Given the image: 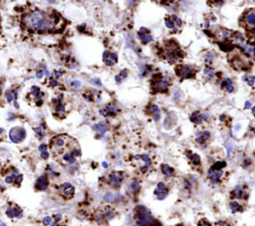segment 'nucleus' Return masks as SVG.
<instances>
[{"label":"nucleus","instance_id":"obj_56","mask_svg":"<svg viewBox=\"0 0 255 226\" xmlns=\"http://www.w3.org/2000/svg\"><path fill=\"white\" fill-rule=\"evenodd\" d=\"M204 25H205V28H206V27H208V26H209V22H208V21H206V22H205V24H204Z\"/></svg>","mask_w":255,"mask_h":226},{"label":"nucleus","instance_id":"obj_13","mask_svg":"<svg viewBox=\"0 0 255 226\" xmlns=\"http://www.w3.org/2000/svg\"><path fill=\"white\" fill-rule=\"evenodd\" d=\"M60 191H61V193H62L63 195H64V196H66V197H68V198H70V197L74 196V194H75V187L70 182H64L62 185H61Z\"/></svg>","mask_w":255,"mask_h":226},{"label":"nucleus","instance_id":"obj_36","mask_svg":"<svg viewBox=\"0 0 255 226\" xmlns=\"http://www.w3.org/2000/svg\"><path fill=\"white\" fill-rule=\"evenodd\" d=\"M148 112L149 114H151V115H154L156 113H160V109H158V107L156 105H151V106H149L148 108Z\"/></svg>","mask_w":255,"mask_h":226},{"label":"nucleus","instance_id":"obj_43","mask_svg":"<svg viewBox=\"0 0 255 226\" xmlns=\"http://www.w3.org/2000/svg\"><path fill=\"white\" fill-rule=\"evenodd\" d=\"M38 150H39V151H40V153H43V151H47V144H40V146H39V148H38Z\"/></svg>","mask_w":255,"mask_h":226},{"label":"nucleus","instance_id":"obj_7","mask_svg":"<svg viewBox=\"0 0 255 226\" xmlns=\"http://www.w3.org/2000/svg\"><path fill=\"white\" fill-rule=\"evenodd\" d=\"M67 139L65 136H57L53 139H51V150H53L55 153H60L62 151L63 148L66 146Z\"/></svg>","mask_w":255,"mask_h":226},{"label":"nucleus","instance_id":"obj_60","mask_svg":"<svg viewBox=\"0 0 255 226\" xmlns=\"http://www.w3.org/2000/svg\"><path fill=\"white\" fill-rule=\"evenodd\" d=\"M2 189V185H1V183H0V190Z\"/></svg>","mask_w":255,"mask_h":226},{"label":"nucleus","instance_id":"obj_52","mask_svg":"<svg viewBox=\"0 0 255 226\" xmlns=\"http://www.w3.org/2000/svg\"><path fill=\"white\" fill-rule=\"evenodd\" d=\"M93 82H95V83H97V85L98 86H101V81L99 80V79H94V80H92Z\"/></svg>","mask_w":255,"mask_h":226},{"label":"nucleus","instance_id":"obj_22","mask_svg":"<svg viewBox=\"0 0 255 226\" xmlns=\"http://www.w3.org/2000/svg\"><path fill=\"white\" fill-rule=\"evenodd\" d=\"M104 215L108 220H111L116 216V211L114 208H112L111 206H106L104 210Z\"/></svg>","mask_w":255,"mask_h":226},{"label":"nucleus","instance_id":"obj_44","mask_svg":"<svg viewBox=\"0 0 255 226\" xmlns=\"http://www.w3.org/2000/svg\"><path fill=\"white\" fill-rule=\"evenodd\" d=\"M212 60H213V55H212L211 53H208L206 58H205V62H206V63H211Z\"/></svg>","mask_w":255,"mask_h":226},{"label":"nucleus","instance_id":"obj_19","mask_svg":"<svg viewBox=\"0 0 255 226\" xmlns=\"http://www.w3.org/2000/svg\"><path fill=\"white\" fill-rule=\"evenodd\" d=\"M92 129L94 130L95 132H99V134H104L105 132L108 130V125H107V123H96V125H94L92 127Z\"/></svg>","mask_w":255,"mask_h":226},{"label":"nucleus","instance_id":"obj_10","mask_svg":"<svg viewBox=\"0 0 255 226\" xmlns=\"http://www.w3.org/2000/svg\"><path fill=\"white\" fill-rule=\"evenodd\" d=\"M49 180L46 175H41L35 181V189L39 190V191H45L48 188Z\"/></svg>","mask_w":255,"mask_h":226},{"label":"nucleus","instance_id":"obj_2","mask_svg":"<svg viewBox=\"0 0 255 226\" xmlns=\"http://www.w3.org/2000/svg\"><path fill=\"white\" fill-rule=\"evenodd\" d=\"M135 222L138 226H161L145 206H138L135 209Z\"/></svg>","mask_w":255,"mask_h":226},{"label":"nucleus","instance_id":"obj_32","mask_svg":"<svg viewBox=\"0 0 255 226\" xmlns=\"http://www.w3.org/2000/svg\"><path fill=\"white\" fill-rule=\"evenodd\" d=\"M225 166H226L225 162H217L211 166V169H213V171H222V168Z\"/></svg>","mask_w":255,"mask_h":226},{"label":"nucleus","instance_id":"obj_5","mask_svg":"<svg viewBox=\"0 0 255 226\" xmlns=\"http://www.w3.org/2000/svg\"><path fill=\"white\" fill-rule=\"evenodd\" d=\"M125 180V173L123 171H113L108 175V182L114 188H119Z\"/></svg>","mask_w":255,"mask_h":226},{"label":"nucleus","instance_id":"obj_55","mask_svg":"<svg viewBox=\"0 0 255 226\" xmlns=\"http://www.w3.org/2000/svg\"><path fill=\"white\" fill-rule=\"evenodd\" d=\"M179 92H176V94L174 95V99H175V100H179Z\"/></svg>","mask_w":255,"mask_h":226},{"label":"nucleus","instance_id":"obj_37","mask_svg":"<svg viewBox=\"0 0 255 226\" xmlns=\"http://www.w3.org/2000/svg\"><path fill=\"white\" fill-rule=\"evenodd\" d=\"M69 82H70V86H72V87H73V89H75V90H79L82 87L81 82L79 80L69 81Z\"/></svg>","mask_w":255,"mask_h":226},{"label":"nucleus","instance_id":"obj_18","mask_svg":"<svg viewBox=\"0 0 255 226\" xmlns=\"http://www.w3.org/2000/svg\"><path fill=\"white\" fill-rule=\"evenodd\" d=\"M210 137V132H199L196 137V141H197L199 144H203L204 143H206L207 139Z\"/></svg>","mask_w":255,"mask_h":226},{"label":"nucleus","instance_id":"obj_12","mask_svg":"<svg viewBox=\"0 0 255 226\" xmlns=\"http://www.w3.org/2000/svg\"><path fill=\"white\" fill-rule=\"evenodd\" d=\"M117 113H118V108L112 104L107 105L105 108H103L99 111L100 115L103 116H106V118L107 116H115L117 115Z\"/></svg>","mask_w":255,"mask_h":226},{"label":"nucleus","instance_id":"obj_35","mask_svg":"<svg viewBox=\"0 0 255 226\" xmlns=\"http://www.w3.org/2000/svg\"><path fill=\"white\" fill-rule=\"evenodd\" d=\"M139 188H140V181L138 180V179H134L130 184V189L132 190V191H137Z\"/></svg>","mask_w":255,"mask_h":226},{"label":"nucleus","instance_id":"obj_25","mask_svg":"<svg viewBox=\"0 0 255 226\" xmlns=\"http://www.w3.org/2000/svg\"><path fill=\"white\" fill-rule=\"evenodd\" d=\"M127 76H128V70H126V69L122 70L120 73L115 77V81H116L117 84H121L126 78H127Z\"/></svg>","mask_w":255,"mask_h":226},{"label":"nucleus","instance_id":"obj_38","mask_svg":"<svg viewBox=\"0 0 255 226\" xmlns=\"http://www.w3.org/2000/svg\"><path fill=\"white\" fill-rule=\"evenodd\" d=\"M165 25H167V27L170 28V29H174L175 27V24L172 18H167V19H165Z\"/></svg>","mask_w":255,"mask_h":226},{"label":"nucleus","instance_id":"obj_50","mask_svg":"<svg viewBox=\"0 0 255 226\" xmlns=\"http://www.w3.org/2000/svg\"><path fill=\"white\" fill-rule=\"evenodd\" d=\"M153 119H154V121H156V122H158L161 119L160 113H156V114H154V115H153Z\"/></svg>","mask_w":255,"mask_h":226},{"label":"nucleus","instance_id":"obj_62","mask_svg":"<svg viewBox=\"0 0 255 226\" xmlns=\"http://www.w3.org/2000/svg\"><path fill=\"white\" fill-rule=\"evenodd\" d=\"M223 226H229V225H228V224H224Z\"/></svg>","mask_w":255,"mask_h":226},{"label":"nucleus","instance_id":"obj_33","mask_svg":"<svg viewBox=\"0 0 255 226\" xmlns=\"http://www.w3.org/2000/svg\"><path fill=\"white\" fill-rule=\"evenodd\" d=\"M15 96H16V93L14 92V91H12V90L7 91L6 99H7V101H8L9 103H12V102L15 101Z\"/></svg>","mask_w":255,"mask_h":226},{"label":"nucleus","instance_id":"obj_23","mask_svg":"<svg viewBox=\"0 0 255 226\" xmlns=\"http://www.w3.org/2000/svg\"><path fill=\"white\" fill-rule=\"evenodd\" d=\"M161 171H163V173L165 174V176H172V175H174V168H172V167H170L168 164H161Z\"/></svg>","mask_w":255,"mask_h":226},{"label":"nucleus","instance_id":"obj_3","mask_svg":"<svg viewBox=\"0 0 255 226\" xmlns=\"http://www.w3.org/2000/svg\"><path fill=\"white\" fill-rule=\"evenodd\" d=\"M151 84L153 92H167L170 86V78L167 76L154 75Z\"/></svg>","mask_w":255,"mask_h":226},{"label":"nucleus","instance_id":"obj_28","mask_svg":"<svg viewBox=\"0 0 255 226\" xmlns=\"http://www.w3.org/2000/svg\"><path fill=\"white\" fill-rule=\"evenodd\" d=\"M232 66L234 67L236 70H244L245 68L244 62H243L242 60L238 59V58H236V59H234L232 61Z\"/></svg>","mask_w":255,"mask_h":226},{"label":"nucleus","instance_id":"obj_42","mask_svg":"<svg viewBox=\"0 0 255 226\" xmlns=\"http://www.w3.org/2000/svg\"><path fill=\"white\" fill-rule=\"evenodd\" d=\"M198 226H211V225H210V223L208 222L206 219H202L198 222Z\"/></svg>","mask_w":255,"mask_h":226},{"label":"nucleus","instance_id":"obj_14","mask_svg":"<svg viewBox=\"0 0 255 226\" xmlns=\"http://www.w3.org/2000/svg\"><path fill=\"white\" fill-rule=\"evenodd\" d=\"M138 38L142 41V44H148L153 41V37L149 34V31L145 27H142L140 31L138 32Z\"/></svg>","mask_w":255,"mask_h":226},{"label":"nucleus","instance_id":"obj_45","mask_svg":"<svg viewBox=\"0 0 255 226\" xmlns=\"http://www.w3.org/2000/svg\"><path fill=\"white\" fill-rule=\"evenodd\" d=\"M57 86H58V81L56 80V79H51V81H50V87L55 88V87H57Z\"/></svg>","mask_w":255,"mask_h":226},{"label":"nucleus","instance_id":"obj_1","mask_svg":"<svg viewBox=\"0 0 255 226\" xmlns=\"http://www.w3.org/2000/svg\"><path fill=\"white\" fill-rule=\"evenodd\" d=\"M60 22V16L55 13L46 14L43 11H33L26 14L23 18V23L28 29L34 31H50Z\"/></svg>","mask_w":255,"mask_h":226},{"label":"nucleus","instance_id":"obj_26","mask_svg":"<svg viewBox=\"0 0 255 226\" xmlns=\"http://www.w3.org/2000/svg\"><path fill=\"white\" fill-rule=\"evenodd\" d=\"M63 159L66 162H68L69 164H74L75 162H76V157H74L73 155H72L70 151H66V153L63 155Z\"/></svg>","mask_w":255,"mask_h":226},{"label":"nucleus","instance_id":"obj_39","mask_svg":"<svg viewBox=\"0 0 255 226\" xmlns=\"http://www.w3.org/2000/svg\"><path fill=\"white\" fill-rule=\"evenodd\" d=\"M170 18H172V21H174V24L176 25V26H181V24H182L181 20L179 19V18L177 17L176 15H172V16H170Z\"/></svg>","mask_w":255,"mask_h":226},{"label":"nucleus","instance_id":"obj_54","mask_svg":"<svg viewBox=\"0 0 255 226\" xmlns=\"http://www.w3.org/2000/svg\"><path fill=\"white\" fill-rule=\"evenodd\" d=\"M102 164H103V166H104L105 168H108V167H109V164H107L106 162H103Z\"/></svg>","mask_w":255,"mask_h":226},{"label":"nucleus","instance_id":"obj_29","mask_svg":"<svg viewBox=\"0 0 255 226\" xmlns=\"http://www.w3.org/2000/svg\"><path fill=\"white\" fill-rule=\"evenodd\" d=\"M135 159H142V162H145V164H146L147 166H149V165L151 164V158H149V155H135Z\"/></svg>","mask_w":255,"mask_h":226},{"label":"nucleus","instance_id":"obj_6","mask_svg":"<svg viewBox=\"0 0 255 226\" xmlns=\"http://www.w3.org/2000/svg\"><path fill=\"white\" fill-rule=\"evenodd\" d=\"M175 73L179 77L182 79H188L192 78L195 75V70L190 66H186V65H181L175 68Z\"/></svg>","mask_w":255,"mask_h":226},{"label":"nucleus","instance_id":"obj_47","mask_svg":"<svg viewBox=\"0 0 255 226\" xmlns=\"http://www.w3.org/2000/svg\"><path fill=\"white\" fill-rule=\"evenodd\" d=\"M22 179H23V176H22V175H18V176H17V178L15 179L16 184H17V185H20V184H21V182H22Z\"/></svg>","mask_w":255,"mask_h":226},{"label":"nucleus","instance_id":"obj_21","mask_svg":"<svg viewBox=\"0 0 255 226\" xmlns=\"http://www.w3.org/2000/svg\"><path fill=\"white\" fill-rule=\"evenodd\" d=\"M186 157H188V159L190 160L193 164H195V165L200 164V157L198 155H195V153H191V151H186Z\"/></svg>","mask_w":255,"mask_h":226},{"label":"nucleus","instance_id":"obj_46","mask_svg":"<svg viewBox=\"0 0 255 226\" xmlns=\"http://www.w3.org/2000/svg\"><path fill=\"white\" fill-rule=\"evenodd\" d=\"M226 91H227L228 93H232L233 91H234V87H233V83L230 84V85H228L227 87H226Z\"/></svg>","mask_w":255,"mask_h":226},{"label":"nucleus","instance_id":"obj_57","mask_svg":"<svg viewBox=\"0 0 255 226\" xmlns=\"http://www.w3.org/2000/svg\"><path fill=\"white\" fill-rule=\"evenodd\" d=\"M252 113H253V115L255 116V107H253V108H252Z\"/></svg>","mask_w":255,"mask_h":226},{"label":"nucleus","instance_id":"obj_34","mask_svg":"<svg viewBox=\"0 0 255 226\" xmlns=\"http://www.w3.org/2000/svg\"><path fill=\"white\" fill-rule=\"evenodd\" d=\"M35 134H36L37 136L40 137V139H43V137L46 136V132H45V130H43L42 125H40V127L35 128Z\"/></svg>","mask_w":255,"mask_h":226},{"label":"nucleus","instance_id":"obj_8","mask_svg":"<svg viewBox=\"0 0 255 226\" xmlns=\"http://www.w3.org/2000/svg\"><path fill=\"white\" fill-rule=\"evenodd\" d=\"M168 194V189L167 185L163 182H158L156 185V188L154 189V195L156 196V199L163 200Z\"/></svg>","mask_w":255,"mask_h":226},{"label":"nucleus","instance_id":"obj_16","mask_svg":"<svg viewBox=\"0 0 255 226\" xmlns=\"http://www.w3.org/2000/svg\"><path fill=\"white\" fill-rule=\"evenodd\" d=\"M222 174H223V171H213V169L210 168L207 173V176L210 180V183H211V184H215V183H217L219 181Z\"/></svg>","mask_w":255,"mask_h":226},{"label":"nucleus","instance_id":"obj_4","mask_svg":"<svg viewBox=\"0 0 255 226\" xmlns=\"http://www.w3.org/2000/svg\"><path fill=\"white\" fill-rule=\"evenodd\" d=\"M26 137V130L23 127H14L9 132V139L14 144H20Z\"/></svg>","mask_w":255,"mask_h":226},{"label":"nucleus","instance_id":"obj_51","mask_svg":"<svg viewBox=\"0 0 255 226\" xmlns=\"http://www.w3.org/2000/svg\"><path fill=\"white\" fill-rule=\"evenodd\" d=\"M54 75H55L56 78L58 79V78H60V77L63 75V72L62 71H55V72H54Z\"/></svg>","mask_w":255,"mask_h":226},{"label":"nucleus","instance_id":"obj_49","mask_svg":"<svg viewBox=\"0 0 255 226\" xmlns=\"http://www.w3.org/2000/svg\"><path fill=\"white\" fill-rule=\"evenodd\" d=\"M41 157L43 158V159H47L49 157V153L48 151H43V153H41Z\"/></svg>","mask_w":255,"mask_h":226},{"label":"nucleus","instance_id":"obj_59","mask_svg":"<svg viewBox=\"0 0 255 226\" xmlns=\"http://www.w3.org/2000/svg\"><path fill=\"white\" fill-rule=\"evenodd\" d=\"M1 93H2V89H1V87H0V95H1Z\"/></svg>","mask_w":255,"mask_h":226},{"label":"nucleus","instance_id":"obj_48","mask_svg":"<svg viewBox=\"0 0 255 226\" xmlns=\"http://www.w3.org/2000/svg\"><path fill=\"white\" fill-rule=\"evenodd\" d=\"M43 76H44V71H43V70H40V71H37L36 72V77L38 79H41Z\"/></svg>","mask_w":255,"mask_h":226},{"label":"nucleus","instance_id":"obj_41","mask_svg":"<svg viewBox=\"0 0 255 226\" xmlns=\"http://www.w3.org/2000/svg\"><path fill=\"white\" fill-rule=\"evenodd\" d=\"M244 80H246V81H247V83H248V85H249V86H253L254 81H255V77L250 76V77H247V79H246V78H244Z\"/></svg>","mask_w":255,"mask_h":226},{"label":"nucleus","instance_id":"obj_40","mask_svg":"<svg viewBox=\"0 0 255 226\" xmlns=\"http://www.w3.org/2000/svg\"><path fill=\"white\" fill-rule=\"evenodd\" d=\"M230 84H232V81H231V79H225V80H223L221 82V89H226V87H227L228 85H230Z\"/></svg>","mask_w":255,"mask_h":226},{"label":"nucleus","instance_id":"obj_53","mask_svg":"<svg viewBox=\"0 0 255 226\" xmlns=\"http://www.w3.org/2000/svg\"><path fill=\"white\" fill-rule=\"evenodd\" d=\"M245 109H249L250 107H251V104H250V102H246V103H245Z\"/></svg>","mask_w":255,"mask_h":226},{"label":"nucleus","instance_id":"obj_20","mask_svg":"<svg viewBox=\"0 0 255 226\" xmlns=\"http://www.w3.org/2000/svg\"><path fill=\"white\" fill-rule=\"evenodd\" d=\"M245 21H246L247 25H248L249 27L255 28V10L250 11L248 14H246Z\"/></svg>","mask_w":255,"mask_h":226},{"label":"nucleus","instance_id":"obj_15","mask_svg":"<svg viewBox=\"0 0 255 226\" xmlns=\"http://www.w3.org/2000/svg\"><path fill=\"white\" fill-rule=\"evenodd\" d=\"M231 197H234V198L238 199H247L248 193L245 191L242 185H237L234 188V190L231 192Z\"/></svg>","mask_w":255,"mask_h":226},{"label":"nucleus","instance_id":"obj_24","mask_svg":"<svg viewBox=\"0 0 255 226\" xmlns=\"http://www.w3.org/2000/svg\"><path fill=\"white\" fill-rule=\"evenodd\" d=\"M190 121L192 123H196V125H199V123H201L202 121H203L201 114H199V112H195V113L190 116Z\"/></svg>","mask_w":255,"mask_h":226},{"label":"nucleus","instance_id":"obj_30","mask_svg":"<svg viewBox=\"0 0 255 226\" xmlns=\"http://www.w3.org/2000/svg\"><path fill=\"white\" fill-rule=\"evenodd\" d=\"M230 208H231V211H232V213H236V212H241V211H243V207L241 205H239V203L236 201H232L230 203Z\"/></svg>","mask_w":255,"mask_h":226},{"label":"nucleus","instance_id":"obj_17","mask_svg":"<svg viewBox=\"0 0 255 226\" xmlns=\"http://www.w3.org/2000/svg\"><path fill=\"white\" fill-rule=\"evenodd\" d=\"M30 95L34 98V100L37 101H42V98L44 97V93L40 90V88L37 86H33L30 89Z\"/></svg>","mask_w":255,"mask_h":226},{"label":"nucleus","instance_id":"obj_61","mask_svg":"<svg viewBox=\"0 0 255 226\" xmlns=\"http://www.w3.org/2000/svg\"><path fill=\"white\" fill-rule=\"evenodd\" d=\"M176 226H183V225H182V224H179V225H176Z\"/></svg>","mask_w":255,"mask_h":226},{"label":"nucleus","instance_id":"obj_31","mask_svg":"<svg viewBox=\"0 0 255 226\" xmlns=\"http://www.w3.org/2000/svg\"><path fill=\"white\" fill-rule=\"evenodd\" d=\"M42 223H43L44 226H55V221H54L53 218H51L50 216H46V217L43 218L42 220Z\"/></svg>","mask_w":255,"mask_h":226},{"label":"nucleus","instance_id":"obj_11","mask_svg":"<svg viewBox=\"0 0 255 226\" xmlns=\"http://www.w3.org/2000/svg\"><path fill=\"white\" fill-rule=\"evenodd\" d=\"M6 215L9 218H21L22 217V209L17 205H11L6 209Z\"/></svg>","mask_w":255,"mask_h":226},{"label":"nucleus","instance_id":"obj_58","mask_svg":"<svg viewBox=\"0 0 255 226\" xmlns=\"http://www.w3.org/2000/svg\"><path fill=\"white\" fill-rule=\"evenodd\" d=\"M0 226H6V224H5V223H3V222H0Z\"/></svg>","mask_w":255,"mask_h":226},{"label":"nucleus","instance_id":"obj_63","mask_svg":"<svg viewBox=\"0 0 255 226\" xmlns=\"http://www.w3.org/2000/svg\"><path fill=\"white\" fill-rule=\"evenodd\" d=\"M254 132H255V129H254Z\"/></svg>","mask_w":255,"mask_h":226},{"label":"nucleus","instance_id":"obj_9","mask_svg":"<svg viewBox=\"0 0 255 226\" xmlns=\"http://www.w3.org/2000/svg\"><path fill=\"white\" fill-rule=\"evenodd\" d=\"M103 61H104V63L107 66L112 67L118 62V55L116 53L105 51L104 54H103Z\"/></svg>","mask_w":255,"mask_h":226},{"label":"nucleus","instance_id":"obj_27","mask_svg":"<svg viewBox=\"0 0 255 226\" xmlns=\"http://www.w3.org/2000/svg\"><path fill=\"white\" fill-rule=\"evenodd\" d=\"M18 175H19V173H18L17 171H15L14 172H11L9 175H7L5 177V182L8 183V184H11V183L15 182V179L17 178Z\"/></svg>","mask_w":255,"mask_h":226}]
</instances>
